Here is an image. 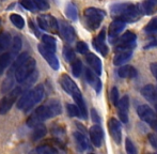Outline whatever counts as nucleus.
<instances>
[{
    "instance_id": "f257e3e1",
    "label": "nucleus",
    "mask_w": 157,
    "mask_h": 154,
    "mask_svg": "<svg viewBox=\"0 0 157 154\" xmlns=\"http://www.w3.org/2000/svg\"><path fill=\"white\" fill-rule=\"evenodd\" d=\"M62 106L58 100H52L45 105L39 106L27 119V125L29 127H34L37 124H41L48 119L61 115Z\"/></svg>"
},
{
    "instance_id": "f03ea898",
    "label": "nucleus",
    "mask_w": 157,
    "mask_h": 154,
    "mask_svg": "<svg viewBox=\"0 0 157 154\" xmlns=\"http://www.w3.org/2000/svg\"><path fill=\"white\" fill-rule=\"evenodd\" d=\"M60 85L61 87L63 88V90L68 93L73 98L74 101L76 102V105L78 106L79 110H80V114H81V119L83 120H87L88 119V110H87V105L85 103V100H83V96L81 94L80 90L79 88L77 87V85L74 83L72 78H71L68 75L66 74H63L60 78Z\"/></svg>"
},
{
    "instance_id": "7ed1b4c3",
    "label": "nucleus",
    "mask_w": 157,
    "mask_h": 154,
    "mask_svg": "<svg viewBox=\"0 0 157 154\" xmlns=\"http://www.w3.org/2000/svg\"><path fill=\"white\" fill-rule=\"evenodd\" d=\"M111 14L119 21L132 23L140 18L141 10L134 3H117L111 6Z\"/></svg>"
},
{
    "instance_id": "20e7f679",
    "label": "nucleus",
    "mask_w": 157,
    "mask_h": 154,
    "mask_svg": "<svg viewBox=\"0 0 157 154\" xmlns=\"http://www.w3.org/2000/svg\"><path fill=\"white\" fill-rule=\"evenodd\" d=\"M45 96V88L43 85H39L29 91L24 92L17 102V108L25 113L31 110L33 107L40 103Z\"/></svg>"
},
{
    "instance_id": "39448f33",
    "label": "nucleus",
    "mask_w": 157,
    "mask_h": 154,
    "mask_svg": "<svg viewBox=\"0 0 157 154\" xmlns=\"http://www.w3.org/2000/svg\"><path fill=\"white\" fill-rule=\"evenodd\" d=\"M27 90L26 86H18L15 87L12 91H9L3 98L0 100V115H6L10 111L14 103H16L17 98Z\"/></svg>"
},
{
    "instance_id": "423d86ee",
    "label": "nucleus",
    "mask_w": 157,
    "mask_h": 154,
    "mask_svg": "<svg viewBox=\"0 0 157 154\" xmlns=\"http://www.w3.org/2000/svg\"><path fill=\"white\" fill-rule=\"evenodd\" d=\"M105 17V12L101 9L96 8H88L85 11V21L86 25L89 29L95 30L101 26Z\"/></svg>"
},
{
    "instance_id": "0eeeda50",
    "label": "nucleus",
    "mask_w": 157,
    "mask_h": 154,
    "mask_svg": "<svg viewBox=\"0 0 157 154\" xmlns=\"http://www.w3.org/2000/svg\"><path fill=\"white\" fill-rule=\"evenodd\" d=\"M36 67V62L33 58H28L21 67H18L14 72L15 79L18 83H23L25 80H27L30 75L35 71Z\"/></svg>"
},
{
    "instance_id": "6e6552de",
    "label": "nucleus",
    "mask_w": 157,
    "mask_h": 154,
    "mask_svg": "<svg viewBox=\"0 0 157 154\" xmlns=\"http://www.w3.org/2000/svg\"><path fill=\"white\" fill-rule=\"evenodd\" d=\"M65 148L64 144L60 140L54 138L52 140H48L46 144H43L36 148V154H64Z\"/></svg>"
},
{
    "instance_id": "1a4fd4ad",
    "label": "nucleus",
    "mask_w": 157,
    "mask_h": 154,
    "mask_svg": "<svg viewBox=\"0 0 157 154\" xmlns=\"http://www.w3.org/2000/svg\"><path fill=\"white\" fill-rule=\"evenodd\" d=\"M137 114H138L139 118L145 123L152 126L154 131L156 132L157 135V113L154 111L149 105H140L137 108Z\"/></svg>"
},
{
    "instance_id": "9d476101",
    "label": "nucleus",
    "mask_w": 157,
    "mask_h": 154,
    "mask_svg": "<svg viewBox=\"0 0 157 154\" xmlns=\"http://www.w3.org/2000/svg\"><path fill=\"white\" fill-rule=\"evenodd\" d=\"M37 24L40 28L52 33H58L59 25L57 19L52 15H40L37 17Z\"/></svg>"
},
{
    "instance_id": "9b49d317",
    "label": "nucleus",
    "mask_w": 157,
    "mask_h": 154,
    "mask_svg": "<svg viewBox=\"0 0 157 154\" xmlns=\"http://www.w3.org/2000/svg\"><path fill=\"white\" fill-rule=\"evenodd\" d=\"M108 129H109V133L113 141L117 144H121L122 142V125H121L120 121L117 120L116 118H110L108 121Z\"/></svg>"
},
{
    "instance_id": "f8f14e48",
    "label": "nucleus",
    "mask_w": 157,
    "mask_h": 154,
    "mask_svg": "<svg viewBox=\"0 0 157 154\" xmlns=\"http://www.w3.org/2000/svg\"><path fill=\"white\" fill-rule=\"evenodd\" d=\"M39 52H40V54H41V56L45 59L46 62L49 64V67H52V70H55V71L59 70L60 63H59L58 58H57L56 54H55L54 52L47 49L43 44H40L39 45Z\"/></svg>"
},
{
    "instance_id": "ddd939ff",
    "label": "nucleus",
    "mask_w": 157,
    "mask_h": 154,
    "mask_svg": "<svg viewBox=\"0 0 157 154\" xmlns=\"http://www.w3.org/2000/svg\"><path fill=\"white\" fill-rule=\"evenodd\" d=\"M136 34L132 31H126L117 41V49H132L136 45Z\"/></svg>"
},
{
    "instance_id": "4468645a",
    "label": "nucleus",
    "mask_w": 157,
    "mask_h": 154,
    "mask_svg": "<svg viewBox=\"0 0 157 154\" xmlns=\"http://www.w3.org/2000/svg\"><path fill=\"white\" fill-rule=\"evenodd\" d=\"M118 107V115L121 122L127 123L128 122V110H129V98L127 95H124L121 100H119V103L117 105Z\"/></svg>"
},
{
    "instance_id": "2eb2a0df",
    "label": "nucleus",
    "mask_w": 157,
    "mask_h": 154,
    "mask_svg": "<svg viewBox=\"0 0 157 154\" xmlns=\"http://www.w3.org/2000/svg\"><path fill=\"white\" fill-rule=\"evenodd\" d=\"M89 135L93 146L96 147V148H99L104 140V131L101 125L95 124L93 126H91V129H89Z\"/></svg>"
},
{
    "instance_id": "dca6fc26",
    "label": "nucleus",
    "mask_w": 157,
    "mask_h": 154,
    "mask_svg": "<svg viewBox=\"0 0 157 154\" xmlns=\"http://www.w3.org/2000/svg\"><path fill=\"white\" fill-rule=\"evenodd\" d=\"M59 25V32L62 36V38L68 43H72L76 38V32H75L74 28L70 25V24L65 23V21H60L58 23Z\"/></svg>"
},
{
    "instance_id": "f3484780",
    "label": "nucleus",
    "mask_w": 157,
    "mask_h": 154,
    "mask_svg": "<svg viewBox=\"0 0 157 154\" xmlns=\"http://www.w3.org/2000/svg\"><path fill=\"white\" fill-rule=\"evenodd\" d=\"M85 76H86V80L88 81V83L93 88L96 93H99L101 90V79H99L98 75L95 74L91 69H86Z\"/></svg>"
},
{
    "instance_id": "a211bd4d",
    "label": "nucleus",
    "mask_w": 157,
    "mask_h": 154,
    "mask_svg": "<svg viewBox=\"0 0 157 154\" xmlns=\"http://www.w3.org/2000/svg\"><path fill=\"white\" fill-rule=\"evenodd\" d=\"M105 38H106V31H105V30H101V31L99 32L98 36H97L96 38L93 40L94 48L97 50V52H101L104 57L107 56L108 52H109V49H108V46L106 45V43H105Z\"/></svg>"
},
{
    "instance_id": "6ab92c4d",
    "label": "nucleus",
    "mask_w": 157,
    "mask_h": 154,
    "mask_svg": "<svg viewBox=\"0 0 157 154\" xmlns=\"http://www.w3.org/2000/svg\"><path fill=\"white\" fill-rule=\"evenodd\" d=\"M86 60H87L88 64L91 67V70L97 75H101V69H103V65H101V61L96 55L89 52V54H86Z\"/></svg>"
},
{
    "instance_id": "aec40b11",
    "label": "nucleus",
    "mask_w": 157,
    "mask_h": 154,
    "mask_svg": "<svg viewBox=\"0 0 157 154\" xmlns=\"http://www.w3.org/2000/svg\"><path fill=\"white\" fill-rule=\"evenodd\" d=\"M141 94L143 98L153 105L157 104V89L153 85H147L142 88L141 90Z\"/></svg>"
},
{
    "instance_id": "412c9836",
    "label": "nucleus",
    "mask_w": 157,
    "mask_h": 154,
    "mask_svg": "<svg viewBox=\"0 0 157 154\" xmlns=\"http://www.w3.org/2000/svg\"><path fill=\"white\" fill-rule=\"evenodd\" d=\"M73 137L75 139V142H76L77 147L80 151H86L90 149V144L89 140L87 139V137L85 136V134L81 133V132H74L73 134Z\"/></svg>"
},
{
    "instance_id": "4be33fe9",
    "label": "nucleus",
    "mask_w": 157,
    "mask_h": 154,
    "mask_svg": "<svg viewBox=\"0 0 157 154\" xmlns=\"http://www.w3.org/2000/svg\"><path fill=\"white\" fill-rule=\"evenodd\" d=\"M119 50H120V52H117L113 58L114 65H121V64H123V63H125L127 60H129L132 55L130 49H119Z\"/></svg>"
},
{
    "instance_id": "5701e85b",
    "label": "nucleus",
    "mask_w": 157,
    "mask_h": 154,
    "mask_svg": "<svg viewBox=\"0 0 157 154\" xmlns=\"http://www.w3.org/2000/svg\"><path fill=\"white\" fill-rule=\"evenodd\" d=\"M118 75L121 78H136L138 75V72L132 65H124L118 70Z\"/></svg>"
},
{
    "instance_id": "b1692460",
    "label": "nucleus",
    "mask_w": 157,
    "mask_h": 154,
    "mask_svg": "<svg viewBox=\"0 0 157 154\" xmlns=\"http://www.w3.org/2000/svg\"><path fill=\"white\" fill-rule=\"evenodd\" d=\"M125 28V23L122 21H119V19H116L113 21L109 26V30H108V34L109 37L113 38V37H117L120 32H122Z\"/></svg>"
},
{
    "instance_id": "393cba45",
    "label": "nucleus",
    "mask_w": 157,
    "mask_h": 154,
    "mask_svg": "<svg viewBox=\"0 0 157 154\" xmlns=\"http://www.w3.org/2000/svg\"><path fill=\"white\" fill-rule=\"evenodd\" d=\"M12 55L11 52H2L0 54V76L4 73L6 69H8V67L12 62Z\"/></svg>"
},
{
    "instance_id": "a878e982",
    "label": "nucleus",
    "mask_w": 157,
    "mask_h": 154,
    "mask_svg": "<svg viewBox=\"0 0 157 154\" xmlns=\"http://www.w3.org/2000/svg\"><path fill=\"white\" fill-rule=\"evenodd\" d=\"M33 132H32V141H37V140L42 139V138L45 137L46 133H47V129H46V126L43 124V123H41V124H37L36 126L33 127Z\"/></svg>"
},
{
    "instance_id": "bb28decb",
    "label": "nucleus",
    "mask_w": 157,
    "mask_h": 154,
    "mask_svg": "<svg viewBox=\"0 0 157 154\" xmlns=\"http://www.w3.org/2000/svg\"><path fill=\"white\" fill-rule=\"evenodd\" d=\"M28 58H29V54H28V52H21V54L17 55V57L15 58L14 62H13V64H12V67H11L9 75H13V73L15 72V70H16L18 67H21V65L23 64V63L25 62Z\"/></svg>"
},
{
    "instance_id": "cd10ccee",
    "label": "nucleus",
    "mask_w": 157,
    "mask_h": 154,
    "mask_svg": "<svg viewBox=\"0 0 157 154\" xmlns=\"http://www.w3.org/2000/svg\"><path fill=\"white\" fill-rule=\"evenodd\" d=\"M11 46V36L6 32L0 33V54L6 52Z\"/></svg>"
},
{
    "instance_id": "c85d7f7f",
    "label": "nucleus",
    "mask_w": 157,
    "mask_h": 154,
    "mask_svg": "<svg viewBox=\"0 0 157 154\" xmlns=\"http://www.w3.org/2000/svg\"><path fill=\"white\" fill-rule=\"evenodd\" d=\"M42 41H43V45L45 46L47 49L56 52L57 43H56L55 38H52V37H50V36H43L42 37Z\"/></svg>"
},
{
    "instance_id": "c756f323",
    "label": "nucleus",
    "mask_w": 157,
    "mask_h": 154,
    "mask_svg": "<svg viewBox=\"0 0 157 154\" xmlns=\"http://www.w3.org/2000/svg\"><path fill=\"white\" fill-rule=\"evenodd\" d=\"M157 0H144L142 3V11L147 15H151L155 10Z\"/></svg>"
},
{
    "instance_id": "7c9ffc66",
    "label": "nucleus",
    "mask_w": 157,
    "mask_h": 154,
    "mask_svg": "<svg viewBox=\"0 0 157 154\" xmlns=\"http://www.w3.org/2000/svg\"><path fill=\"white\" fill-rule=\"evenodd\" d=\"M65 13H66V16L70 19H72V21H76L77 17H78L77 9H76V6H75V4H73V3H68L67 6H66Z\"/></svg>"
},
{
    "instance_id": "2f4dec72",
    "label": "nucleus",
    "mask_w": 157,
    "mask_h": 154,
    "mask_svg": "<svg viewBox=\"0 0 157 154\" xmlns=\"http://www.w3.org/2000/svg\"><path fill=\"white\" fill-rule=\"evenodd\" d=\"M10 21H12V24L18 29H23L25 26V21L24 18L18 14H11L10 15Z\"/></svg>"
},
{
    "instance_id": "473e14b6",
    "label": "nucleus",
    "mask_w": 157,
    "mask_h": 154,
    "mask_svg": "<svg viewBox=\"0 0 157 154\" xmlns=\"http://www.w3.org/2000/svg\"><path fill=\"white\" fill-rule=\"evenodd\" d=\"M66 110L70 117H75V118H81V114L79 110L78 106L75 104H67L66 105Z\"/></svg>"
},
{
    "instance_id": "72a5a7b5",
    "label": "nucleus",
    "mask_w": 157,
    "mask_h": 154,
    "mask_svg": "<svg viewBox=\"0 0 157 154\" xmlns=\"http://www.w3.org/2000/svg\"><path fill=\"white\" fill-rule=\"evenodd\" d=\"M82 72V63L80 60L75 59L72 62V73L75 77H79Z\"/></svg>"
},
{
    "instance_id": "f704fd0d",
    "label": "nucleus",
    "mask_w": 157,
    "mask_h": 154,
    "mask_svg": "<svg viewBox=\"0 0 157 154\" xmlns=\"http://www.w3.org/2000/svg\"><path fill=\"white\" fill-rule=\"evenodd\" d=\"M11 46H12V52H11L12 57L17 56L18 52L21 48V39L19 37H15L14 40H13V43H11Z\"/></svg>"
},
{
    "instance_id": "c9c22d12",
    "label": "nucleus",
    "mask_w": 157,
    "mask_h": 154,
    "mask_svg": "<svg viewBox=\"0 0 157 154\" xmlns=\"http://www.w3.org/2000/svg\"><path fill=\"white\" fill-rule=\"evenodd\" d=\"M52 134L54 135V137L56 139L60 140V141L63 142V139L65 137V129L61 126H55L54 129H52Z\"/></svg>"
},
{
    "instance_id": "e433bc0d",
    "label": "nucleus",
    "mask_w": 157,
    "mask_h": 154,
    "mask_svg": "<svg viewBox=\"0 0 157 154\" xmlns=\"http://www.w3.org/2000/svg\"><path fill=\"white\" fill-rule=\"evenodd\" d=\"M63 56H64V58H65V60L67 61V62H73V61L76 59L74 50H73L72 48L70 47V46H64V48H63Z\"/></svg>"
},
{
    "instance_id": "4c0bfd02",
    "label": "nucleus",
    "mask_w": 157,
    "mask_h": 154,
    "mask_svg": "<svg viewBox=\"0 0 157 154\" xmlns=\"http://www.w3.org/2000/svg\"><path fill=\"white\" fill-rule=\"evenodd\" d=\"M125 149H126V153L127 154H138V151H137L136 146H135V144L132 141L130 138H126Z\"/></svg>"
},
{
    "instance_id": "58836bf2",
    "label": "nucleus",
    "mask_w": 157,
    "mask_h": 154,
    "mask_svg": "<svg viewBox=\"0 0 157 154\" xmlns=\"http://www.w3.org/2000/svg\"><path fill=\"white\" fill-rule=\"evenodd\" d=\"M144 30L149 33H153V32L157 31V17H154L149 21V24L145 26Z\"/></svg>"
},
{
    "instance_id": "ea45409f",
    "label": "nucleus",
    "mask_w": 157,
    "mask_h": 154,
    "mask_svg": "<svg viewBox=\"0 0 157 154\" xmlns=\"http://www.w3.org/2000/svg\"><path fill=\"white\" fill-rule=\"evenodd\" d=\"M35 8H37L41 11H46L49 9V3L47 0H32Z\"/></svg>"
},
{
    "instance_id": "a19ab883",
    "label": "nucleus",
    "mask_w": 157,
    "mask_h": 154,
    "mask_svg": "<svg viewBox=\"0 0 157 154\" xmlns=\"http://www.w3.org/2000/svg\"><path fill=\"white\" fill-rule=\"evenodd\" d=\"M76 50L79 52V54H82V55H86L88 54V50H89V47H88L87 43L85 42L80 41L76 44Z\"/></svg>"
},
{
    "instance_id": "79ce46f5",
    "label": "nucleus",
    "mask_w": 157,
    "mask_h": 154,
    "mask_svg": "<svg viewBox=\"0 0 157 154\" xmlns=\"http://www.w3.org/2000/svg\"><path fill=\"white\" fill-rule=\"evenodd\" d=\"M110 98H111V102L114 106H117L119 103V90L117 87H113L110 91Z\"/></svg>"
},
{
    "instance_id": "37998d69",
    "label": "nucleus",
    "mask_w": 157,
    "mask_h": 154,
    "mask_svg": "<svg viewBox=\"0 0 157 154\" xmlns=\"http://www.w3.org/2000/svg\"><path fill=\"white\" fill-rule=\"evenodd\" d=\"M21 6L29 11L35 10V6H34V3H33L32 0H21Z\"/></svg>"
},
{
    "instance_id": "c03bdc74",
    "label": "nucleus",
    "mask_w": 157,
    "mask_h": 154,
    "mask_svg": "<svg viewBox=\"0 0 157 154\" xmlns=\"http://www.w3.org/2000/svg\"><path fill=\"white\" fill-rule=\"evenodd\" d=\"M149 141H150V144H151V146H153V148L157 150V135L156 134H150Z\"/></svg>"
},
{
    "instance_id": "a18cd8bd",
    "label": "nucleus",
    "mask_w": 157,
    "mask_h": 154,
    "mask_svg": "<svg viewBox=\"0 0 157 154\" xmlns=\"http://www.w3.org/2000/svg\"><path fill=\"white\" fill-rule=\"evenodd\" d=\"M91 118H92V120H93L95 123L101 122V118H99L98 114H97V111L95 110V109H92V110H91Z\"/></svg>"
},
{
    "instance_id": "49530a36",
    "label": "nucleus",
    "mask_w": 157,
    "mask_h": 154,
    "mask_svg": "<svg viewBox=\"0 0 157 154\" xmlns=\"http://www.w3.org/2000/svg\"><path fill=\"white\" fill-rule=\"evenodd\" d=\"M150 69H151L152 74H153L154 77H155L156 80H157V63L156 62L151 63V64H150Z\"/></svg>"
},
{
    "instance_id": "de8ad7c7",
    "label": "nucleus",
    "mask_w": 157,
    "mask_h": 154,
    "mask_svg": "<svg viewBox=\"0 0 157 154\" xmlns=\"http://www.w3.org/2000/svg\"><path fill=\"white\" fill-rule=\"evenodd\" d=\"M30 27H31V29L33 30V32H34V33H35V36L39 37V36H40V32H39V30H37L36 28L34 27V25H33V24H32V21H30Z\"/></svg>"
},
{
    "instance_id": "09e8293b",
    "label": "nucleus",
    "mask_w": 157,
    "mask_h": 154,
    "mask_svg": "<svg viewBox=\"0 0 157 154\" xmlns=\"http://www.w3.org/2000/svg\"><path fill=\"white\" fill-rule=\"evenodd\" d=\"M154 106H155V108H156V111H157V104H155V105H154Z\"/></svg>"
},
{
    "instance_id": "8fccbe9b",
    "label": "nucleus",
    "mask_w": 157,
    "mask_h": 154,
    "mask_svg": "<svg viewBox=\"0 0 157 154\" xmlns=\"http://www.w3.org/2000/svg\"><path fill=\"white\" fill-rule=\"evenodd\" d=\"M90 154H94V153H90Z\"/></svg>"
},
{
    "instance_id": "3c124183",
    "label": "nucleus",
    "mask_w": 157,
    "mask_h": 154,
    "mask_svg": "<svg viewBox=\"0 0 157 154\" xmlns=\"http://www.w3.org/2000/svg\"><path fill=\"white\" fill-rule=\"evenodd\" d=\"M155 154H157V153H155Z\"/></svg>"
}]
</instances>
